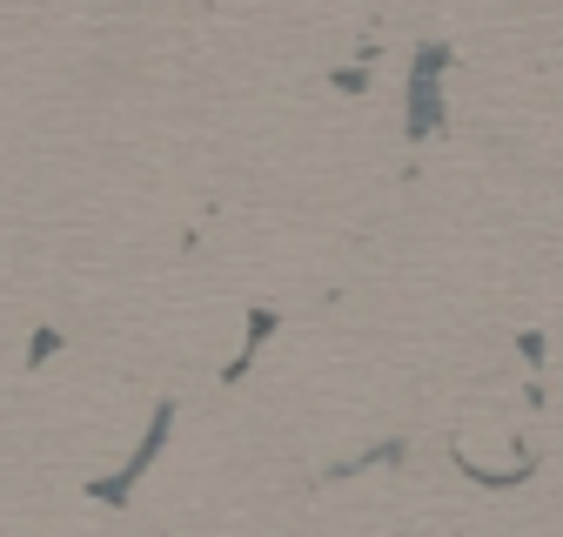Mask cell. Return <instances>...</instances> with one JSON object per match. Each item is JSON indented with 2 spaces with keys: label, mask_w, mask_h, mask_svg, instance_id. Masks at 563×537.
Returning <instances> with one entry per match:
<instances>
[{
  "label": "cell",
  "mask_w": 563,
  "mask_h": 537,
  "mask_svg": "<svg viewBox=\"0 0 563 537\" xmlns=\"http://www.w3.org/2000/svg\"><path fill=\"white\" fill-rule=\"evenodd\" d=\"M168 424H175V410H155V424H148V437H141V450L128 457V470L121 478H108V484H95V497H108V504H128V484L141 478V470L155 463V450H162V437H168Z\"/></svg>",
  "instance_id": "obj_2"
},
{
  "label": "cell",
  "mask_w": 563,
  "mask_h": 537,
  "mask_svg": "<svg viewBox=\"0 0 563 537\" xmlns=\"http://www.w3.org/2000/svg\"><path fill=\"white\" fill-rule=\"evenodd\" d=\"M54 350H60V336H54V329H41V336H34V357H27V363H41V357H54Z\"/></svg>",
  "instance_id": "obj_4"
},
{
  "label": "cell",
  "mask_w": 563,
  "mask_h": 537,
  "mask_svg": "<svg viewBox=\"0 0 563 537\" xmlns=\"http://www.w3.org/2000/svg\"><path fill=\"white\" fill-rule=\"evenodd\" d=\"M443 67H450V47H422L409 67V142L443 128Z\"/></svg>",
  "instance_id": "obj_1"
},
{
  "label": "cell",
  "mask_w": 563,
  "mask_h": 537,
  "mask_svg": "<svg viewBox=\"0 0 563 537\" xmlns=\"http://www.w3.org/2000/svg\"><path fill=\"white\" fill-rule=\"evenodd\" d=\"M363 81H369L363 67H342V75H335V88H342V95H363Z\"/></svg>",
  "instance_id": "obj_3"
}]
</instances>
